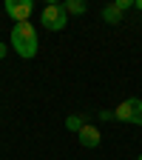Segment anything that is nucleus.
Segmentation results:
<instances>
[{"label":"nucleus","mask_w":142,"mask_h":160,"mask_svg":"<svg viewBox=\"0 0 142 160\" xmlns=\"http://www.w3.org/2000/svg\"><path fill=\"white\" fill-rule=\"evenodd\" d=\"M114 120L119 123H131V126H142V100L139 97H128L114 109Z\"/></svg>","instance_id":"f03ea898"},{"label":"nucleus","mask_w":142,"mask_h":160,"mask_svg":"<svg viewBox=\"0 0 142 160\" xmlns=\"http://www.w3.org/2000/svg\"><path fill=\"white\" fill-rule=\"evenodd\" d=\"M114 6H117L119 12H122V14H125L128 9H134V0H114Z\"/></svg>","instance_id":"1a4fd4ad"},{"label":"nucleus","mask_w":142,"mask_h":160,"mask_svg":"<svg viewBox=\"0 0 142 160\" xmlns=\"http://www.w3.org/2000/svg\"><path fill=\"white\" fill-rule=\"evenodd\" d=\"M63 9H66V14H85L88 12V3H85V0H66V3H63Z\"/></svg>","instance_id":"0eeeda50"},{"label":"nucleus","mask_w":142,"mask_h":160,"mask_svg":"<svg viewBox=\"0 0 142 160\" xmlns=\"http://www.w3.org/2000/svg\"><path fill=\"white\" fill-rule=\"evenodd\" d=\"M77 140H80V146H85V149H97L99 143H103V134H99V129H97V126L85 123L83 129L77 132Z\"/></svg>","instance_id":"39448f33"},{"label":"nucleus","mask_w":142,"mask_h":160,"mask_svg":"<svg viewBox=\"0 0 142 160\" xmlns=\"http://www.w3.org/2000/svg\"><path fill=\"white\" fill-rule=\"evenodd\" d=\"M99 14H103V20H105L108 26H119V23H122V12H119V9H117L114 3L103 6V12H99Z\"/></svg>","instance_id":"423d86ee"},{"label":"nucleus","mask_w":142,"mask_h":160,"mask_svg":"<svg viewBox=\"0 0 142 160\" xmlns=\"http://www.w3.org/2000/svg\"><path fill=\"white\" fill-rule=\"evenodd\" d=\"M40 23H43L48 32H63L68 26V14H66L63 3H48L43 12H40Z\"/></svg>","instance_id":"7ed1b4c3"},{"label":"nucleus","mask_w":142,"mask_h":160,"mask_svg":"<svg viewBox=\"0 0 142 160\" xmlns=\"http://www.w3.org/2000/svg\"><path fill=\"white\" fill-rule=\"evenodd\" d=\"M85 123H88V120H85V114H68V117H66V129H68V132H74V134L83 129Z\"/></svg>","instance_id":"6e6552de"},{"label":"nucleus","mask_w":142,"mask_h":160,"mask_svg":"<svg viewBox=\"0 0 142 160\" xmlns=\"http://www.w3.org/2000/svg\"><path fill=\"white\" fill-rule=\"evenodd\" d=\"M31 12H34L31 0H6V14L14 20V23H29Z\"/></svg>","instance_id":"20e7f679"},{"label":"nucleus","mask_w":142,"mask_h":160,"mask_svg":"<svg viewBox=\"0 0 142 160\" xmlns=\"http://www.w3.org/2000/svg\"><path fill=\"white\" fill-rule=\"evenodd\" d=\"M9 43L11 49L23 57V60H31L40 49V37H37V29L31 23H14L11 26V34H9Z\"/></svg>","instance_id":"f257e3e1"},{"label":"nucleus","mask_w":142,"mask_h":160,"mask_svg":"<svg viewBox=\"0 0 142 160\" xmlns=\"http://www.w3.org/2000/svg\"><path fill=\"white\" fill-rule=\"evenodd\" d=\"M134 9H136V12H142V0H134Z\"/></svg>","instance_id":"f8f14e48"},{"label":"nucleus","mask_w":142,"mask_h":160,"mask_svg":"<svg viewBox=\"0 0 142 160\" xmlns=\"http://www.w3.org/2000/svg\"><path fill=\"white\" fill-rule=\"evenodd\" d=\"M6 49H9L6 43H0V60H3V57H6Z\"/></svg>","instance_id":"9b49d317"},{"label":"nucleus","mask_w":142,"mask_h":160,"mask_svg":"<svg viewBox=\"0 0 142 160\" xmlns=\"http://www.w3.org/2000/svg\"><path fill=\"white\" fill-rule=\"evenodd\" d=\"M97 117H99V120H114V112H108V109H103V112H99Z\"/></svg>","instance_id":"9d476101"},{"label":"nucleus","mask_w":142,"mask_h":160,"mask_svg":"<svg viewBox=\"0 0 142 160\" xmlns=\"http://www.w3.org/2000/svg\"><path fill=\"white\" fill-rule=\"evenodd\" d=\"M136 160H142V154H139V157H136Z\"/></svg>","instance_id":"ddd939ff"}]
</instances>
